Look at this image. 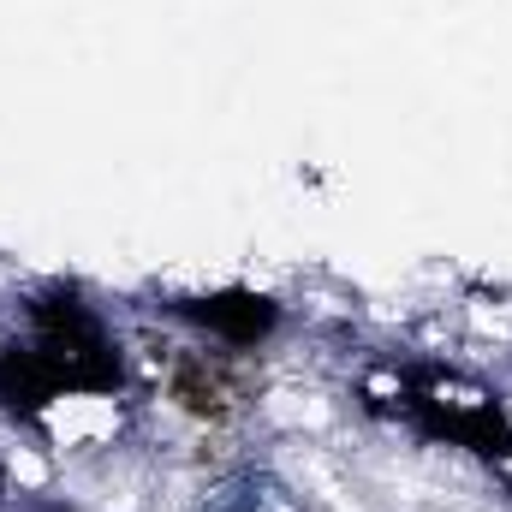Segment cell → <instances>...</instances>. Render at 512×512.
Segmentation results:
<instances>
[{"instance_id": "obj_2", "label": "cell", "mask_w": 512, "mask_h": 512, "mask_svg": "<svg viewBox=\"0 0 512 512\" xmlns=\"http://www.w3.org/2000/svg\"><path fill=\"white\" fill-rule=\"evenodd\" d=\"M370 405L429 447L465 453L477 465H512V411L495 393L459 387L435 370H399Z\"/></svg>"}, {"instance_id": "obj_1", "label": "cell", "mask_w": 512, "mask_h": 512, "mask_svg": "<svg viewBox=\"0 0 512 512\" xmlns=\"http://www.w3.org/2000/svg\"><path fill=\"white\" fill-rule=\"evenodd\" d=\"M12 334H24L30 352L48 364L60 399H120L131 387V358L114 316L66 274L36 280L18 298Z\"/></svg>"}, {"instance_id": "obj_4", "label": "cell", "mask_w": 512, "mask_h": 512, "mask_svg": "<svg viewBox=\"0 0 512 512\" xmlns=\"http://www.w3.org/2000/svg\"><path fill=\"white\" fill-rule=\"evenodd\" d=\"M60 387L48 376V364L30 352L24 334H0V417L12 429H42L60 411Z\"/></svg>"}, {"instance_id": "obj_3", "label": "cell", "mask_w": 512, "mask_h": 512, "mask_svg": "<svg viewBox=\"0 0 512 512\" xmlns=\"http://www.w3.org/2000/svg\"><path fill=\"white\" fill-rule=\"evenodd\" d=\"M161 316L173 328H185L191 346H209V352H227V358H256L262 346H274L286 334V298L268 292V286H251V280L167 292Z\"/></svg>"}, {"instance_id": "obj_6", "label": "cell", "mask_w": 512, "mask_h": 512, "mask_svg": "<svg viewBox=\"0 0 512 512\" xmlns=\"http://www.w3.org/2000/svg\"><path fill=\"white\" fill-rule=\"evenodd\" d=\"M12 512H90V507H78V501H42L36 495V501H18Z\"/></svg>"}, {"instance_id": "obj_5", "label": "cell", "mask_w": 512, "mask_h": 512, "mask_svg": "<svg viewBox=\"0 0 512 512\" xmlns=\"http://www.w3.org/2000/svg\"><path fill=\"white\" fill-rule=\"evenodd\" d=\"M233 364H239V358H227V352L191 346V352L173 364V376H167V399H173L185 417H197V423H227L233 405H239Z\"/></svg>"}]
</instances>
